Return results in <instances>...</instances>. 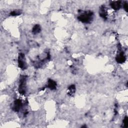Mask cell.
Here are the masks:
<instances>
[{
  "label": "cell",
  "mask_w": 128,
  "mask_h": 128,
  "mask_svg": "<svg viewBox=\"0 0 128 128\" xmlns=\"http://www.w3.org/2000/svg\"><path fill=\"white\" fill-rule=\"evenodd\" d=\"M69 94L71 95H72L73 93H75V87L74 85H72L71 86L69 89Z\"/></svg>",
  "instance_id": "obj_9"
},
{
  "label": "cell",
  "mask_w": 128,
  "mask_h": 128,
  "mask_svg": "<svg viewBox=\"0 0 128 128\" xmlns=\"http://www.w3.org/2000/svg\"><path fill=\"white\" fill-rule=\"evenodd\" d=\"M57 86L56 83L52 80H49L48 87L49 89L51 90H54L56 89Z\"/></svg>",
  "instance_id": "obj_7"
},
{
  "label": "cell",
  "mask_w": 128,
  "mask_h": 128,
  "mask_svg": "<svg viewBox=\"0 0 128 128\" xmlns=\"http://www.w3.org/2000/svg\"><path fill=\"white\" fill-rule=\"evenodd\" d=\"M18 63L20 68L24 69L26 68L27 65L25 60V55L23 54H20L18 58Z\"/></svg>",
  "instance_id": "obj_3"
},
{
  "label": "cell",
  "mask_w": 128,
  "mask_h": 128,
  "mask_svg": "<svg viewBox=\"0 0 128 128\" xmlns=\"http://www.w3.org/2000/svg\"><path fill=\"white\" fill-rule=\"evenodd\" d=\"M21 13V11L20 10H16L13 11L11 13V15L12 16H18V15H20Z\"/></svg>",
  "instance_id": "obj_10"
},
{
  "label": "cell",
  "mask_w": 128,
  "mask_h": 128,
  "mask_svg": "<svg viewBox=\"0 0 128 128\" xmlns=\"http://www.w3.org/2000/svg\"><path fill=\"white\" fill-rule=\"evenodd\" d=\"M22 107V103L20 100H16L15 101L14 106L13 107V110L15 111H19Z\"/></svg>",
  "instance_id": "obj_4"
},
{
  "label": "cell",
  "mask_w": 128,
  "mask_h": 128,
  "mask_svg": "<svg viewBox=\"0 0 128 128\" xmlns=\"http://www.w3.org/2000/svg\"><path fill=\"white\" fill-rule=\"evenodd\" d=\"M26 77L23 76L20 81V85L19 91V93L22 95H24L26 92Z\"/></svg>",
  "instance_id": "obj_2"
},
{
  "label": "cell",
  "mask_w": 128,
  "mask_h": 128,
  "mask_svg": "<svg viewBox=\"0 0 128 128\" xmlns=\"http://www.w3.org/2000/svg\"><path fill=\"white\" fill-rule=\"evenodd\" d=\"M93 18V13L92 12H86L81 14L78 17V19L79 21L83 23H88L91 22Z\"/></svg>",
  "instance_id": "obj_1"
},
{
  "label": "cell",
  "mask_w": 128,
  "mask_h": 128,
  "mask_svg": "<svg viewBox=\"0 0 128 128\" xmlns=\"http://www.w3.org/2000/svg\"><path fill=\"white\" fill-rule=\"evenodd\" d=\"M121 1H113L111 3V6L113 9L117 10L121 8Z\"/></svg>",
  "instance_id": "obj_6"
},
{
  "label": "cell",
  "mask_w": 128,
  "mask_h": 128,
  "mask_svg": "<svg viewBox=\"0 0 128 128\" xmlns=\"http://www.w3.org/2000/svg\"><path fill=\"white\" fill-rule=\"evenodd\" d=\"M116 61L118 63H123L126 60V57L124 56L123 53H120L117 56L116 58Z\"/></svg>",
  "instance_id": "obj_5"
},
{
  "label": "cell",
  "mask_w": 128,
  "mask_h": 128,
  "mask_svg": "<svg viewBox=\"0 0 128 128\" xmlns=\"http://www.w3.org/2000/svg\"><path fill=\"white\" fill-rule=\"evenodd\" d=\"M124 126L125 127L127 128L128 126V119L127 117H126L125 118L124 120Z\"/></svg>",
  "instance_id": "obj_11"
},
{
  "label": "cell",
  "mask_w": 128,
  "mask_h": 128,
  "mask_svg": "<svg viewBox=\"0 0 128 128\" xmlns=\"http://www.w3.org/2000/svg\"><path fill=\"white\" fill-rule=\"evenodd\" d=\"M41 31V27L39 25H35L32 30V32L34 34H37L39 33Z\"/></svg>",
  "instance_id": "obj_8"
},
{
  "label": "cell",
  "mask_w": 128,
  "mask_h": 128,
  "mask_svg": "<svg viewBox=\"0 0 128 128\" xmlns=\"http://www.w3.org/2000/svg\"><path fill=\"white\" fill-rule=\"evenodd\" d=\"M124 9L125 10V11L126 12H128V4L127 3H125V4L124 5Z\"/></svg>",
  "instance_id": "obj_12"
}]
</instances>
